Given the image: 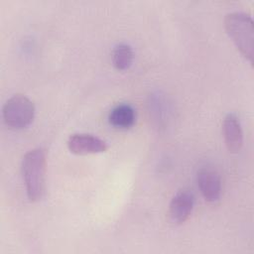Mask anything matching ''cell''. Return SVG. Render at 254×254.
Here are the masks:
<instances>
[{
	"label": "cell",
	"instance_id": "obj_8",
	"mask_svg": "<svg viewBox=\"0 0 254 254\" xmlns=\"http://www.w3.org/2000/svg\"><path fill=\"white\" fill-rule=\"evenodd\" d=\"M108 121L109 124L116 129H129L136 122V111L133 106L128 103L117 104L110 110Z\"/></svg>",
	"mask_w": 254,
	"mask_h": 254
},
{
	"label": "cell",
	"instance_id": "obj_6",
	"mask_svg": "<svg viewBox=\"0 0 254 254\" xmlns=\"http://www.w3.org/2000/svg\"><path fill=\"white\" fill-rule=\"evenodd\" d=\"M194 205V196L189 190L183 189L177 191L173 196L170 206L169 213L171 219L178 223H184L190 216Z\"/></svg>",
	"mask_w": 254,
	"mask_h": 254
},
{
	"label": "cell",
	"instance_id": "obj_5",
	"mask_svg": "<svg viewBox=\"0 0 254 254\" xmlns=\"http://www.w3.org/2000/svg\"><path fill=\"white\" fill-rule=\"evenodd\" d=\"M196 182L206 201L214 202L219 199L221 194V179L214 169L208 167L199 169L196 174Z\"/></svg>",
	"mask_w": 254,
	"mask_h": 254
},
{
	"label": "cell",
	"instance_id": "obj_9",
	"mask_svg": "<svg viewBox=\"0 0 254 254\" xmlns=\"http://www.w3.org/2000/svg\"><path fill=\"white\" fill-rule=\"evenodd\" d=\"M134 59V54L132 48L125 43H120L116 45L111 54V60L114 67L118 70L128 69Z\"/></svg>",
	"mask_w": 254,
	"mask_h": 254
},
{
	"label": "cell",
	"instance_id": "obj_3",
	"mask_svg": "<svg viewBox=\"0 0 254 254\" xmlns=\"http://www.w3.org/2000/svg\"><path fill=\"white\" fill-rule=\"evenodd\" d=\"M3 120L5 124L14 130L28 127L35 117L34 103L23 94H15L4 104Z\"/></svg>",
	"mask_w": 254,
	"mask_h": 254
},
{
	"label": "cell",
	"instance_id": "obj_7",
	"mask_svg": "<svg viewBox=\"0 0 254 254\" xmlns=\"http://www.w3.org/2000/svg\"><path fill=\"white\" fill-rule=\"evenodd\" d=\"M223 137L226 148L231 153H237L243 145V132L236 115L229 113L223 120Z\"/></svg>",
	"mask_w": 254,
	"mask_h": 254
},
{
	"label": "cell",
	"instance_id": "obj_1",
	"mask_svg": "<svg viewBox=\"0 0 254 254\" xmlns=\"http://www.w3.org/2000/svg\"><path fill=\"white\" fill-rule=\"evenodd\" d=\"M27 196L30 201H39L46 190V154L42 148L27 152L21 164Z\"/></svg>",
	"mask_w": 254,
	"mask_h": 254
},
{
	"label": "cell",
	"instance_id": "obj_4",
	"mask_svg": "<svg viewBox=\"0 0 254 254\" xmlns=\"http://www.w3.org/2000/svg\"><path fill=\"white\" fill-rule=\"evenodd\" d=\"M66 145L69 152L75 155L99 154L107 150V145L102 139L86 133L72 134Z\"/></svg>",
	"mask_w": 254,
	"mask_h": 254
},
{
	"label": "cell",
	"instance_id": "obj_2",
	"mask_svg": "<svg viewBox=\"0 0 254 254\" xmlns=\"http://www.w3.org/2000/svg\"><path fill=\"white\" fill-rule=\"evenodd\" d=\"M224 28L237 50L252 64L254 55V28L252 18L243 12L229 13L224 18Z\"/></svg>",
	"mask_w": 254,
	"mask_h": 254
}]
</instances>
